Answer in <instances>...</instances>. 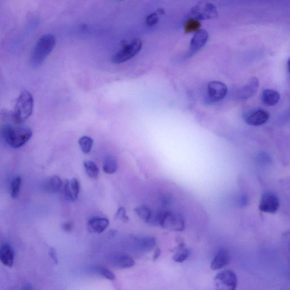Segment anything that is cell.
Here are the masks:
<instances>
[{
    "instance_id": "cell-18",
    "label": "cell",
    "mask_w": 290,
    "mask_h": 290,
    "mask_svg": "<svg viewBox=\"0 0 290 290\" xmlns=\"http://www.w3.org/2000/svg\"><path fill=\"white\" fill-rule=\"evenodd\" d=\"M15 254L12 248L9 244H4L0 247V261L7 267H13Z\"/></svg>"
},
{
    "instance_id": "cell-21",
    "label": "cell",
    "mask_w": 290,
    "mask_h": 290,
    "mask_svg": "<svg viewBox=\"0 0 290 290\" xmlns=\"http://www.w3.org/2000/svg\"><path fill=\"white\" fill-rule=\"evenodd\" d=\"M118 164L116 158L112 155L106 156L103 163V170L107 174H113L116 172Z\"/></svg>"
},
{
    "instance_id": "cell-32",
    "label": "cell",
    "mask_w": 290,
    "mask_h": 290,
    "mask_svg": "<svg viewBox=\"0 0 290 290\" xmlns=\"http://www.w3.org/2000/svg\"><path fill=\"white\" fill-rule=\"evenodd\" d=\"M63 228L64 231L70 232L72 229V226L70 223H65L63 224Z\"/></svg>"
},
{
    "instance_id": "cell-29",
    "label": "cell",
    "mask_w": 290,
    "mask_h": 290,
    "mask_svg": "<svg viewBox=\"0 0 290 290\" xmlns=\"http://www.w3.org/2000/svg\"><path fill=\"white\" fill-rule=\"evenodd\" d=\"M163 9H160L156 12L150 14L147 16L146 20L147 25L151 26L155 25L158 21L159 16L163 15Z\"/></svg>"
},
{
    "instance_id": "cell-34",
    "label": "cell",
    "mask_w": 290,
    "mask_h": 290,
    "mask_svg": "<svg viewBox=\"0 0 290 290\" xmlns=\"http://www.w3.org/2000/svg\"><path fill=\"white\" fill-rule=\"evenodd\" d=\"M22 290H33V287L32 285L30 284H27L22 289Z\"/></svg>"
},
{
    "instance_id": "cell-13",
    "label": "cell",
    "mask_w": 290,
    "mask_h": 290,
    "mask_svg": "<svg viewBox=\"0 0 290 290\" xmlns=\"http://www.w3.org/2000/svg\"><path fill=\"white\" fill-rule=\"evenodd\" d=\"M230 261V252L226 248H221L215 255L211 263V269L218 271L226 267Z\"/></svg>"
},
{
    "instance_id": "cell-27",
    "label": "cell",
    "mask_w": 290,
    "mask_h": 290,
    "mask_svg": "<svg viewBox=\"0 0 290 290\" xmlns=\"http://www.w3.org/2000/svg\"><path fill=\"white\" fill-rule=\"evenodd\" d=\"M190 254V251L186 248H184L183 247L179 248V250L174 255L173 260L175 262H179V263H182L185 261L186 259L188 258Z\"/></svg>"
},
{
    "instance_id": "cell-17",
    "label": "cell",
    "mask_w": 290,
    "mask_h": 290,
    "mask_svg": "<svg viewBox=\"0 0 290 290\" xmlns=\"http://www.w3.org/2000/svg\"><path fill=\"white\" fill-rule=\"evenodd\" d=\"M132 239L139 249L146 253L153 250L156 245V240L153 236H134Z\"/></svg>"
},
{
    "instance_id": "cell-33",
    "label": "cell",
    "mask_w": 290,
    "mask_h": 290,
    "mask_svg": "<svg viewBox=\"0 0 290 290\" xmlns=\"http://www.w3.org/2000/svg\"><path fill=\"white\" fill-rule=\"evenodd\" d=\"M161 254V250L160 249V248H157V249L155 250L154 256H153L154 261H156L158 260V258L160 257Z\"/></svg>"
},
{
    "instance_id": "cell-1",
    "label": "cell",
    "mask_w": 290,
    "mask_h": 290,
    "mask_svg": "<svg viewBox=\"0 0 290 290\" xmlns=\"http://www.w3.org/2000/svg\"><path fill=\"white\" fill-rule=\"evenodd\" d=\"M56 43V38L53 34H45L39 38L31 55L30 62L33 67H39L44 63L53 51Z\"/></svg>"
},
{
    "instance_id": "cell-16",
    "label": "cell",
    "mask_w": 290,
    "mask_h": 290,
    "mask_svg": "<svg viewBox=\"0 0 290 290\" xmlns=\"http://www.w3.org/2000/svg\"><path fill=\"white\" fill-rule=\"evenodd\" d=\"M109 224L108 219L105 218L94 217L88 220L87 227L90 233L101 234L106 230Z\"/></svg>"
},
{
    "instance_id": "cell-6",
    "label": "cell",
    "mask_w": 290,
    "mask_h": 290,
    "mask_svg": "<svg viewBox=\"0 0 290 290\" xmlns=\"http://www.w3.org/2000/svg\"><path fill=\"white\" fill-rule=\"evenodd\" d=\"M214 281L217 290H236L237 285L236 275L231 270L219 272Z\"/></svg>"
},
{
    "instance_id": "cell-31",
    "label": "cell",
    "mask_w": 290,
    "mask_h": 290,
    "mask_svg": "<svg viewBox=\"0 0 290 290\" xmlns=\"http://www.w3.org/2000/svg\"><path fill=\"white\" fill-rule=\"evenodd\" d=\"M50 255L52 259H53L54 261L55 262V264H57L58 258L56 251L52 248V249H51L50 251Z\"/></svg>"
},
{
    "instance_id": "cell-12",
    "label": "cell",
    "mask_w": 290,
    "mask_h": 290,
    "mask_svg": "<svg viewBox=\"0 0 290 290\" xmlns=\"http://www.w3.org/2000/svg\"><path fill=\"white\" fill-rule=\"evenodd\" d=\"M259 88V80L256 77L252 78L246 85L238 91L237 98L240 100H247L254 96Z\"/></svg>"
},
{
    "instance_id": "cell-7",
    "label": "cell",
    "mask_w": 290,
    "mask_h": 290,
    "mask_svg": "<svg viewBox=\"0 0 290 290\" xmlns=\"http://www.w3.org/2000/svg\"><path fill=\"white\" fill-rule=\"evenodd\" d=\"M191 15L196 19L206 20L215 18L218 16V12L215 5L207 1L199 2L191 9Z\"/></svg>"
},
{
    "instance_id": "cell-15",
    "label": "cell",
    "mask_w": 290,
    "mask_h": 290,
    "mask_svg": "<svg viewBox=\"0 0 290 290\" xmlns=\"http://www.w3.org/2000/svg\"><path fill=\"white\" fill-rule=\"evenodd\" d=\"M63 183L58 176H53L46 179L41 184V189L48 194H54L60 191Z\"/></svg>"
},
{
    "instance_id": "cell-22",
    "label": "cell",
    "mask_w": 290,
    "mask_h": 290,
    "mask_svg": "<svg viewBox=\"0 0 290 290\" xmlns=\"http://www.w3.org/2000/svg\"><path fill=\"white\" fill-rule=\"evenodd\" d=\"M86 174L89 178L92 179H97L99 173L98 165L94 162L91 161H86L84 163Z\"/></svg>"
},
{
    "instance_id": "cell-4",
    "label": "cell",
    "mask_w": 290,
    "mask_h": 290,
    "mask_svg": "<svg viewBox=\"0 0 290 290\" xmlns=\"http://www.w3.org/2000/svg\"><path fill=\"white\" fill-rule=\"evenodd\" d=\"M164 229L175 231L184 229V221L181 215L171 212H161L155 218H151L150 222Z\"/></svg>"
},
{
    "instance_id": "cell-20",
    "label": "cell",
    "mask_w": 290,
    "mask_h": 290,
    "mask_svg": "<svg viewBox=\"0 0 290 290\" xmlns=\"http://www.w3.org/2000/svg\"><path fill=\"white\" fill-rule=\"evenodd\" d=\"M280 99V95L274 90L266 89L262 91L261 99L262 103L265 106H274L279 102Z\"/></svg>"
},
{
    "instance_id": "cell-3",
    "label": "cell",
    "mask_w": 290,
    "mask_h": 290,
    "mask_svg": "<svg viewBox=\"0 0 290 290\" xmlns=\"http://www.w3.org/2000/svg\"><path fill=\"white\" fill-rule=\"evenodd\" d=\"M34 109L33 96L28 91H24L17 99L15 109L11 113V119L16 124H21L32 115Z\"/></svg>"
},
{
    "instance_id": "cell-10",
    "label": "cell",
    "mask_w": 290,
    "mask_h": 290,
    "mask_svg": "<svg viewBox=\"0 0 290 290\" xmlns=\"http://www.w3.org/2000/svg\"><path fill=\"white\" fill-rule=\"evenodd\" d=\"M270 117L269 113L261 109H255L251 110L244 117L246 122L252 126H260L268 122Z\"/></svg>"
},
{
    "instance_id": "cell-28",
    "label": "cell",
    "mask_w": 290,
    "mask_h": 290,
    "mask_svg": "<svg viewBox=\"0 0 290 290\" xmlns=\"http://www.w3.org/2000/svg\"><path fill=\"white\" fill-rule=\"evenodd\" d=\"M95 272L97 273L104 277L106 279H109V281H115L116 279V276L113 272L109 271V269L103 267H98L95 268Z\"/></svg>"
},
{
    "instance_id": "cell-14",
    "label": "cell",
    "mask_w": 290,
    "mask_h": 290,
    "mask_svg": "<svg viewBox=\"0 0 290 290\" xmlns=\"http://www.w3.org/2000/svg\"><path fill=\"white\" fill-rule=\"evenodd\" d=\"M80 185L77 179L73 178L71 181H65L64 192L65 198L69 201H74L77 199Z\"/></svg>"
},
{
    "instance_id": "cell-30",
    "label": "cell",
    "mask_w": 290,
    "mask_h": 290,
    "mask_svg": "<svg viewBox=\"0 0 290 290\" xmlns=\"http://www.w3.org/2000/svg\"><path fill=\"white\" fill-rule=\"evenodd\" d=\"M116 217L123 222H127L129 220V218L126 215V210L123 208H120L117 210Z\"/></svg>"
},
{
    "instance_id": "cell-25",
    "label": "cell",
    "mask_w": 290,
    "mask_h": 290,
    "mask_svg": "<svg viewBox=\"0 0 290 290\" xmlns=\"http://www.w3.org/2000/svg\"><path fill=\"white\" fill-rule=\"evenodd\" d=\"M201 24L199 20L195 18H189L185 23L184 29L186 33L197 32L199 30Z\"/></svg>"
},
{
    "instance_id": "cell-24",
    "label": "cell",
    "mask_w": 290,
    "mask_h": 290,
    "mask_svg": "<svg viewBox=\"0 0 290 290\" xmlns=\"http://www.w3.org/2000/svg\"><path fill=\"white\" fill-rule=\"evenodd\" d=\"M93 140L88 136H82L79 139L78 143L83 153L89 154L92 147Z\"/></svg>"
},
{
    "instance_id": "cell-9",
    "label": "cell",
    "mask_w": 290,
    "mask_h": 290,
    "mask_svg": "<svg viewBox=\"0 0 290 290\" xmlns=\"http://www.w3.org/2000/svg\"><path fill=\"white\" fill-rule=\"evenodd\" d=\"M208 95L210 101L217 102L225 97L227 88L223 83L219 81H212L208 86Z\"/></svg>"
},
{
    "instance_id": "cell-8",
    "label": "cell",
    "mask_w": 290,
    "mask_h": 290,
    "mask_svg": "<svg viewBox=\"0 0 290 290\" xmlns=\"http://www.w3.org/2000/svg\"><path fill=\"white\" fill-rule=\"evenodd\" d=\"M279 208V201L277 195L274 193L268 192L261 197L259 209L261 212L274 214Z\"/></svg>"
},
{
    "instance_id": "cell-26",
    "label": "cell",
    "mask_w": 290,
    "mask_h": 290,
    "mask_svg": "<svg viewBox=\"0 0 290 290\" xmlns=\"http://www.w3.org/2000/svg\"><path fill=\"white\" fill-rule=\"evenodd\" d=\"M22 179L20 177H17L13 179L10 185V193L13 199H16L18 196L21 187Z\"/></svg>"
},
{
    "instance_id": "cell-19",
    "label": "cell",
    "mask_w": 290,
    "mask_h": 290,
    "mask_svg": "<svg viewBox=\"0 0 290 290\" xmlns=\"http://www.w3.org/2000/svg\"><path fill=\"white\" fill-rule=\"evenodd\" d=\"M114 267L118 269H127L133 267L135 264L133 259L127 255H117L112 258Z\"/></svg>"
},
{
    "instance_id": "cell-2",
    "label": "cell",
    "mask_w": 290,
    "mask_h": 290,
    "mask_svg": "<svg viewBox=\"0 0 290 290\" xmlns=\"http://www.w3.org/2000/svg\"><path fill=\"white\" fill-rule=\"evenodd\" d=\"M2 134L6 143L15 148L24 146L33 136L32 130L29 127H13L9 124L3 126Z\"/></svg>"
},
{
    "instance_id": "cell-23",
    "label": "cell",
    "mask_w": 290,
    "mask_h": 290,
    "mask_svg": "<svg viewBox=\"0 0 290 290\" xmlns=\"http://www.w3.org/2000/svg\"><path fill=\"white\" fill-rule=\"evenodd\" d=\"M135 212L141 219L149 223L152 218L151 210L146 206H140L135 209Z\"/></svg>"
},
{
    "instance_id": "cell-5",
    "label": "cell",
    "mask_w": 290,
    "mask_h": 290,
    "mask_svg": "<svg viewBox=\"0 0 290 290\" xmlns=\"http://www.w3.org/2000/svg\"><path fill=\"white\" fill-rule=\"evenodd\" d=\"M143 43L140 39L133 40L117 52L111 58L113 64H121L135 56L142 48Z\"/></svg>"
},
{
    "instance_id": "cell-11",
    "label": "cell",
    "mask_w": 290,
    "mask_h": 290,
    "mask_svg": "<svg viewBox=\"0 0 290 290\" xmlns=\"http://www.w3.org/2000/svg\"><path fill=\"white\" fill-rule=\"evenodd\" d=\"M209 35L204 29L199 30L193 36L190 43L189 56L191 57L201 50L208 41Z\"/></svg>"
}]
</instances>
